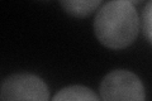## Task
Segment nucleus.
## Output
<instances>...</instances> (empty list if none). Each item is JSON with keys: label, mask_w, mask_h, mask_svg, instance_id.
<instances>
[{"label": "nucleus", "mask_w": 152, "mask_h": 101, "mask_svg": "<svg viewBox=\"0 0 152 101\" xmlns=\"http://www.w3.org/2000/svg\"><path fill=\"white\" fill-rule=\"evenodd\" d=\"M142 33L150 44H152V0L145 5L141 17Z\"/></svg>", "instance_id": "obj_6"}, {"label": "nucleus", "mask_w": 152, "mask_h": 101, "mask_svg": "<svg viewBox=\"0 0 152 101\" xmlns=\"http://www.w3.org/2000/svg\"><path fill=\"white\" fill-rule=\"evenodd\" d=\"M60 5L71 17L86 18L103 5L100 0H67L60 1Z\"/></svg>", "instance_id": "obj_5"}, {"label": "nucleus", "mask_w": 152, "mask_h": 101, "mask_svg": "<svg viewBox=\"0 0 152 101\" xmlns=\"http://www.w3.org/2000/svg\"><path fill=\"white\" fill-rule=\"evenodd\" d=\"M0 101H50V90L37 75L13 73L3 81Z\"/></svg>", "instance_id": "obj_3"}, {"label": "nucleus", "mask_w": 152, "mask_h": 101, "mask_svg": "<svg viewBox=\"0 0 152 101\" xmlns=\"http://www.w3.org/2000/svg\"><path fill=\"white\" fill-rule=\"evenodd\" d=\"M102 101H145L143 82L128 70H113L107 73L99 85Z\"/></svg>", "instance_id": "obj_2"}, {"label": "nucleus", "mask_w": 152, "mask_h": 101, "mask_svg": "<svg viewBox=\"0 0 152 101\" xmlns=\"http://www.w3.org/2000/svg\"><path fill=\"white\" fill-rule=\"evenodd\" d=\"M51 101H102L91 89L81 85H71L57 91Z\"/></svg>", "instance_id": "obj_4"}, {"label": "nucleus", "mask_w": 152, "mask_h": 101, "mask_svg": "<svg viewBox=\"0 0 152 101\" xmlns=\"http://www.w3.org/2000/svg\"><path fill=\"white\" fill-rule=\"evenodd\" d=\"M141 19L133 1L115 0L103 3L94 18V33L109 49H124L137 39Z\"/></svg>", "instance_id": "obj_1"}]
</instances>
